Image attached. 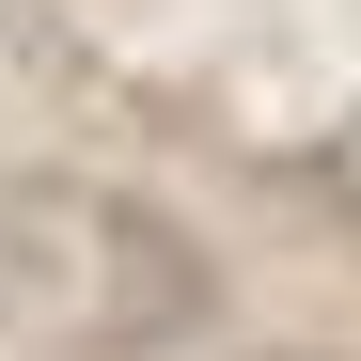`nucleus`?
<instances>
[{"label":"nucleus","instance_id":"1","mask_svg":"<svg viewBox=\"0 0 361 361\" xmlns=\"http://www.w3.org/2000/svg\"><path fill=\"white\" fill-rule=\"evenodd\" d=\"M0 314L47 345H157L204 314V267L110 189H16L0 204Z\"/></svg>","mask_w":361,"mask_h":361}]
</instances>
